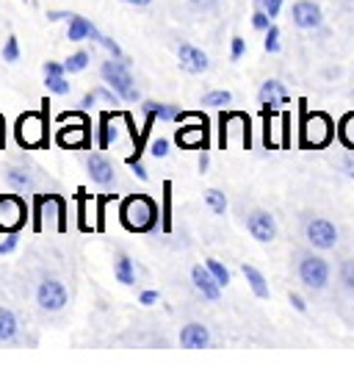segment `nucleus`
<instances>
[{
	"instance_id": "obj_39",
	"label": "nucleus",
	"mask_w": 354,
	"mask_h": 374,
	"mask_svg": "<svg viewBox=\"0 0 354 374\" xmlns=\"http://www.w3.org/2000/svg\"><path fill=\"white\" fill-rule=\"evenodd\" d=\"M340 169H343L349 178H354V150H349V153L340 158Z\"/></svg>"
},
{
	"instance_id": "obj_25",
	"label": "nucleus",
	"mask_w": 354,
	"mask_h": 374,
	"mask_svg": "<svg viewBox=\"0 0 354 374\" xmlns=\"http://www.w3.org/2000/svg\"><path fill=\"white\" fill-rule=\"evenodd\" d=\"M45 86H48V92H53V94H70L72 92V84L64 78V75H45Z\"/></svg>"
},
{
	"instance_id": "obj_44",
	"label": "nucleus",
	"mask_w": 354,
	"mask_h": 374,
	"mask_svg": "<svg viewBox=\"0 0 354 374\" xmlns=\"http://www.w3.org/2000/svg\"><path fill=\"white\" fill-rule=\"evenodd\" d=\"M291 305H293L299 313H305V310H307V303L302 300V297H299V294H291Z\"/></svg>"
},
{
	"instance_id": "obj_10",
	"label": "nucleus",
	"mask_w": 354,
	"mask_h": 374,
	"mask_svg": "<svg viewBox=\"0 0 354 374\" xmlns=\"http://www.w3.org/2000/svg\"><path fill=\"white\" fill-rule=\"evenodd\" d=\"M246 231L252 233L255 241L269 244V241L277 238V222H274V216H271L269 211H252V213L246 216Z\"/></svg>"
},
{
	"instance_id": "obj_27",
	"label": "nucleus",
	"mask_w": 354,
	"mask_h": 374,
	"mask_svg": "<svg viewBox=\"0 0 354 374\" xmlns=\"http://www.w3.org/2000/svg\"><path fill=\"white\" fill-rule=\"evenodd\" d=\"M340 141L349 147V150H354V111H349L346 117L340 119Z\"/></svg>"
},
{
	"instance_id": "obj_38",
	"label": "nucleus",
	"mask_w": 354,
	"mask_h": 374,
	"mask_svg": "<svg viewBox=\"0 0 354 374\" xmlns=\"http://www.w3.org/2000/svg\"><path fill=\"white\" fill-rule=\"evenodd\" d=\"M17 233H9L6 236V241H0V256H9V253H14L17 250Z\"/></svg>"
},
{
	"instance_id": "obj_12",
	"label": "nucleus",
	"mask_w": 354,
	"mask_h": 374,
	"mask_svg": "<svg viewBox=\"0 0 354 374\" xmlns=\"http://www.w3.org/2000/svg\"><path fill=\"white\" fill-rule=\"evenodd\" d=\"M177 61H180V67L191 75H202V72H208L211 67V61H208V56L199 50V47L189 45V42H183V45L177 47Z\"/></svg>"
},
{
	"instance_id": "obj_47",
	"label": "nucleus",
	"mask_w": 354,
	"mask_h": 374,
	"mask_svg": "<svg viewBox=\"0 0 354 374\" xmlns=\"http://www.w3.org/2000/svg\"><path fill=\"white\" fill-rule=\"evenodd\" d=\"M6 147V119H3V114H0V150Z\"/></svg>"
},
{
	"instance_id": "obj_41",
	"label": "nucleus",
	"mask_w": 354,
	"mask_h": 374,
	"mask_svg": "<svg viewBox=\"0 0 354 374\" xmlns=\"http://www.w3.org/2000/svg\"><path fill=\"white\" fill-rule=\"evenodd\" d=\"M189 3L197 9V11H211V9L219 6V0H189Z\"/></svg>"
},
{
	"instance_id": "obj_40",
	"label": "nucleus",
	"mask_w": 354,
	"mask_h": 374,
	"mask_svg": "<svg viewBox=\"0 0 354 374\" xmlns=\"http://www.w3.org/2000/svg\"><path fill=\"white\" fill-rule=\"evenodd\" d=\"M42 72H45V75H64L67 67H64V64H58V61H45Z\"/></svg>"
},
{
	"instance_id": "obj_17",
	"label": "nucleus",
	"mask_w": 354,
	"mask_h": 374,
	"mask_svg": "<svg viewBox=\"0 0 354 374\" xmlns=\"http://www.w3.org/2000/svg\"><path fill=\"white\" fill-rule=\"evenodd\" d=\"M3 178H6L9 188H14V191H20V194H28V191L36 188L33 175H31L25 166H6V169H3Z\"/></svg>"
},
{
	"instance_id": "obj_4",
	"label": "nucleus",
	"mask_w": 354,
	"mask_h": 374,
	"mask_svg": "<svg viewBox=\"0 0 354 374\" xmlns=\"http://www.w3.org/2000/svg\"><path fill=\"white\" fill-rule=\"evenodd\" d=\"M70 303V291L58 278H45L36 285V305L45 313H61Z\"/></svg>"
},
{
	"instance_id": "obj_7",
	"label": "nucleus",
	"mask_w": 354,
	"mask_h": 374,
	"mask_svg": "<svg viewBox=\"0 0 354 374\" xmlns=\"http://www.w3.org/2000/svg\"><path fill=\"white\" fill-rule=\"evenodd\" d=\"M296 272H299V280L313 291H321L330 283V263L321 256H302Z\"/></svg>"
},
{
	"instance_id": "obj_5",
	"label": "nucleus",
	"mask_w": 354,
	"mask_h": 374,
	"mask_svg": "<svg viewBox=\"0 0 354 374\" xmlns=\"http://www.w3.org/2000/svg\"><path fill=\"white\" fill-rule=\"evenodd\" d=\"M28 222V206L17 194H0V233H17Z\"/></svg>"
},
{
	"instance_id": "obj_45",
	"label": "nucleus",
	"mask_w": 354,
	"mask_h": 374,
	"mask_svg": "<svg viewBox=\"0 0 354 374\" xmlns=\"http://www.w3.org/2000/svg\"><path fill=\"white\" fill-rule=\"evenodd\" d=\"M97 100H100V97H97V92H89L86 97H83V100H80V106H83V108H92Z\"/></svg>"
},
{
	"instance_id": "obj_48",
	"label": "nucleus",
	"mask_w": 354,
	"mask_h": 374,
	"mask_svg": "<svg viewBox=\"0 0 354 374\" xmlns=\"http://www.w3.org/2000/svg\"><path fill=\"white\" fill-rule=\"evenodd\" d=\"M122 3H127V6H150L152 0H122Z\"/></svg>"
},
{
	"instance_id": "obj_2",
	"label": "nucleus",
	"mask_w": 354,
	"mask_h": 374,
	"mask_svg": "<svg viewBox=\"0 0 354 374\" xmlns=\"http://www.w3.org/2000/svg\"><path fill=\"white\" fill-rule=\"evenodd\" d=\"M100 78L119 94V100H125V103H136L139 100V89H136V81L130 75V61L127 59H114L111 56L108 61H103Z\"/></svg>"
},
{
	"instance_id": "obj_29",
	"label": "nucleus",
	"mask_w": 354,
	"mask_h": 374,
	"mask_svg": "<svg viewBox=\"0 0 354 374\" xmlns=\"http://www.w3.org/2000/svg\"><path fill=\"white\" fill-rule=\"evenodd\" d=\"M114 139H117V128H111V114H105L100 122V150H105Z\"/></svg>"
},
{
	"instance_id": "obj_43",
	"label": "nucleus",
	"mask_w": 354,
	"mask_h": 374,
	"mask_svg": "<svg viewBox=\"0 0 354 374\" xmlns=\"http://www.w3.org/2000/svg\"><path fill=\"white\" fill-rule=\"evenodd\" d=\"M139 303H142V305H155V303H158V291H142Z\"/></svg>"
},
{
	"instance_id": "obj_49",
	"label": "nucleus",
	"mask_w": 354,
	"mask_h": 374,
	"mask_svg": "<svg viewBox=\"0 0 354 374\" xmlns=\"http://www.w3.org/2000/svg\"><path fill=\"white\" fill-rule=\"evenodd\" d=\"M25 3H28V0H25Z\"/></svg>"
},
{
	"instance_id": "obj_20",
	"label": "nucleus",
	"mask_w": 354,
	"mask_h": 374,
	"mask_svg": "<svg viewBox=\"0 0 354 374\" xmlns=\"http://www.w3.org/2000/svg\"><path fill=\"white\" fill-rule=\"evenodd\" d=\"M142 111L144 114H152L155 119H164V122H180V117H183V111H180L177 106H169V103H152V100L142 103Z\"/></svg>"
},
{
	"instance_id": "obj_32",
	"label": "nucleus",
	"mask_w": 354,
	"mask_h": 374,
	"mask_svg": "<svg viewBox=\"0 0 354 374\" xmlns=\"http://www.w3.org/2000/svg\"><path fill=\"white\" fill-rule=\"evenodd\" d=\"M3 61H9V64L20 61V42H17V36L6 39V45H3Z\"/></svg>"
},
{
	"instance_id": "obj_14",
	"label": "nucleus",
	"mask_w": 354,
	"mask_h": 374,
	"mask_svg": "<svg viewBox=\"0 0 354 374\" xmlns=\"http://www.w3.org/2000/svg\"><path fill=\"white\" fill-rule=\"evenodd\" d=\"M191 280H194V288H197L205 300L216 303V300L222 297V285L216 283V278L211 275L208 266H194V269H191Z\"/></svg>"
},
{
	"instance_id": "obj_21",
	"label": "nucleus",
	"mask_w": 354,
	"mask_h": 374,
	"mask_svg": "<svg viewBox=\"0 0 354 374\" xmlns=\"http://www.w3.org/2000/svg\"><path fill=\"white\" fill-rule=\"evenodd\" d=\"M92 31H95V25L89 23L86 17H80V14H72L70 28H67V39H70V42H80V39H92Z\"/></svg>"
},
{
	"instance_id": "obj_28",
	"label": "nucleus",
	"mask_w": 354,
	"mask_h": 374,
	"mask_svg": "<svg viewBox=\"0 0 354 374\" xmlns=\"http://www.w3.org/2000/svg\"><path fill=\"white\" fill-rule=\"evenodd\" d=\"M205 266L211 269V275L216 278V283H219L222 288H224V285L230 283V272H227V266H224L222 261H216V258H208V261H205Z\"/></svg>"
},
{
	"instance_id": "obj_13",
	"label": "nucleus",
	"mask_w": 354,
	"mask_h": 374,
	"mask_svg": "<svg viewBox=\"0 0 354 374\" xmlns=\"http://www.w3.org/2000/svg\"><path fill=\"white\" fill-rule=\"evenodd\" d=\"M86 169H89V175H92V181H95L97 186H114V181H117L114 164L105 156H100V153H92L86 158Z\"/></svg>"
},
{
	"instance_id": "obj_9",
	"label": "nucleus",
	"mask_w": 354,
	"mask_h": 374,
	"mask_svg": "<svg viewBox=\"0 0 354 374\" xmlns=\"http://www.w3.org/2000/svg\"><path fill=\"white\" fill-rule=\"evenodd\" d=\"M291 20L302 31H316V28H321V23H324V11L313 0H296L293 9H291Z\"/></svg>"
},
{
	"instance_id": "obj_31",
	"label": "nucleus",
	"mask_w": 354,
	"mask_h": 374,
	"mask_svg": "<svg viewBox=\"0 0 354 374\" xmlns=\"http://www.w3.org/2000/svg\"><path fill=\"white\" fill-rule=\"evenodd\" d=\"M338 278H340V283H343V288H346V291H354V258H349V261H343V263H340Z\"/></svg>"
},
{
	"instance_id": "obj_1",
	"label": "nucleus",
	"mask_w": 354,
	"mask_h": 374,
	"mask_svg": "<svg viewBox=\"0 0 354 374\" xmlns=\"http://www.w3.org/2000/svg\"><path fill=\"white\" fill-rule=\"evenodd\" d=\"M119 222L130 233H147L158 225V206L147 194H130L119 206Z\"/></svg>"
},
{
	"instance_id": "obj_8",
	"label": "nucleus",
	"mask_w": 354,
	"mask_h": 374,
	"mask_svg": "<svg viewBox=\"0 0 354 374\" xmlns=\"http://www.w3.org/2000/svg\"><path fill=\"white\" fill-rule=\"evenodd\" d=\"M305 236L316 250H332L338 244V228L330 219H310L305 228Z\"/></svg>"
},
{
	"instance_id": "obj_19",
	"label": "nucleus",
	"mask_w": 354,
	"mask_h": 374,
	"mask_svg": "<svg viewBox=\"0 0 354 374\" xmlns=\"http://www.w3.org/2000/svg\"><path fill=\"white\" fill-rule=\"evenodd\" d=\"M17 333H20V322H17L14 310L0 305V344H14Z\"/></svg>"
},
{
	"instance_id": "obj_24",
	"label": "nucleus",
	"mask_w": 354,
	"mask_h": 374,
	"mask_svg": "<svg viewBox=\"0 0 354 374\" xmlns=\"http://www.w3.org/2000/svg\"><path fill=\"white\" fill-rule=\"evenodd\" d=\"M205 203H208V208H211L216 216H224V211H227V197H224V191L208 188V191H205Z\"/></svg>"
},
{
	"instance_id": "obj_42",
	"label": "nucleus",
	"mask_w": 354,
	"mask_h": 374,
	"mask_svg": "<svg viewBox=\"0 0 354 374\" xmlns=\"http://www.w3.org/2000/svg\"><path fill=\"white\" fill-rule=\"evenodd\" d=\"M48 20L50 23H58V20H67V23H70L72 14L70 11H48Z\"/></svg>"
},
{
	"instance_id": "obj_46",
	"label": "nucleus",
	"mask_w": 354,
	"mask_h": 374,
	"mask_svg": "<svg viewBox=\"0 0 354 374\" xmlns=\"http://www.w3.org/2000/svg\"><path fill=\"white\" fill-rule=\"evenodd\" d=\"M211 164V158H208V150H202V156H199V172H205Z\"/></svg>"
},
{
	"instance_id": "obj_37",
	"label": "nucleus",
	"mask_w": 354,
	"mask_h": 374,
	"mask_svg": "<svg viewBox=\"0 0 354 374\" xmlns=\"http://www.w3.org/2000/svg\"><path fill=\"white\" fill-rule=\"evenodd\" d=\"M246 53V39H241V36H233V47H230V59L238 61L241 56Z\"/></svg>"
},
{
	"instance_id": "obj_16",
	"label": "nucleus",
	"mask_w": 354,
	"mask_h": 374,
	"mask_svg": "<svg viewBox=\"0 0 354 374\" xmlns=\"http://www.w3.org/2000/svg\"><path fill=\"white\" fill-rule=\"evenodd\" d=\"M89 141V119H80L78 125H70V128H61L58 131V144L64 150H75V147H86Z\"/></svg>"
},
{
	"instance_id": "obj_26",
	"label": "nucleus",
	"mask_w": 354,
	"mask_h": 374,
	"mask_svg": "<svg viewBox=\"0 0 354 374\" xmlns=\"http://www.w3.org/2000/svg\"><path fill=\"white\" fill-rule=\"evenodd\" d=\"M89 61H92V56L86 50H78V53H72L70 59L64 61V67H67V72H83L89 67Z\"/></svg>"
},
{
	"instance_id": "obj_15",
	"label": "nucleus",
	"mask_w": 354,
	"mask_h": 374,
	"mask_svg": "<svg viewBox=\"0 0 354 374\" xmlns=\"http://www.w3.org/2000/svg\"><path fill=\"white\" fill-rule=\"evenodd\" d=\"M208 344H211V333L205 325L191 322L180 330V347L183 350H208Z\"/></svg>"
},
{
	"instance_id": "obj_33",
	"label": "nucleus",
	"mask_w": 354,
	"mask_h": 374,
	"mask_svg": "<svg viewBox=\"0 0 354 374\" xmlns=\"http://www.w3.org/2000/svg\"><path fill=\"white\" fill-rule=\"evenodd\" d=\"M263 47H266V53H277L280 50V28L271 23V28L266 31V42H263Z\"/></svg>"
},
{
	"instance_id": "obj_18",
	"label": "nucleus",
	"mask_w": 354,
	"mask_h": 374,
	"mask_svg": "<svg viewBox=\"0 0 354 374\" xmlns=\"http://www.w3.org/2000/svg\"><path fill=\"white\" fill-rule=\"evenodd\" d=\"M260 103L263 106H271V108H277V106H288L291 103V94L285 92V86L280 81H266L263 86H260Z\"/></svg>"
},
{
	"instance_id": "obj_36",
	"label": "nucleus",
	"mask_w": 354,
	"mask_h": 374,
	"mask_svg": "<svg viewBox=\"0 0 354 374\" xmlns=\"http://www.w3.org/2000/svg\"><path fill=\"white\" fill-rule=\"evenodd\" d=\"M258 3V9H266L269 11V17L274 20L277 14H280V9H283V0H255Z\"/></svg>"
},
{
	"instance_id": "obj_23",
	"label": "nucleus",
	"mask_w": 354,
	"mask_h": 374,
	"mask_svg": "<svg viewBox=\"0 0 354 374\" xmlns=\"http://www.w3.org/2000/svg\"><path fill=\"white\" fill-rule=\"evenodd\" d=\"M114 278H117L122 285H133L136 283V266L127 256H117L114 261Z\"/></svg>"
},
{
	"instance_id": "obj_22",
	"label": "nucleus",
	"mask_w": 354,
	"mask_h": 374,
	"mask_svg": "<svg viewBox=\"0 0 354 374\" xmlns=\"http://www.w3.org/2000/svg\"><path fill=\"white\" fill-rule=\"evenodd\" d=\"M241 272H244V278H246V283H249V288L255 291V297H260V300H269V283H266V278L260 275L255 266H249V263H244L241 266Z\"/></svg>"
},
{
	"instance_id": "obj_3",
	"label": "nucleus",
	"mask_w": 354,
	"mask_h": 374,
	"mask_svg": "<svg viewBox=\"0 0 354 374\" xmlns=\"http://www.w3.org/2000/svg\"><path fill=\"white\" fill-rule=\"evenodd\" d=\"M14 136L23 150H39L48 144V108L45 111H25L14 125Z\"/></svg>"
},
{
	"instance_id": "obj_11",
	"label": "nucleus",
	"mask_w": 354,
	"mask_h": 374,
	"mask_svg": "<svg viewBox=\"0 0 354 374\" xmlns=\"http://www.w3.org/2000/svg\"><path fill=\"white\" fill-rule=\"evenodd\" d=\"M175 141H177L180 147H186V150H199V147L208 150V119L202 117L199 122H194V125L177 128Z\"/></svg>"
},
{
	"instance_id": "obj_34",
	"label": "nucleus",
	"mask_w": 354,
	"mask_h": 374,
	"mask_svg": "<svg viewBox=\"0 0 354 374\" xmlns=\"http://www.w3.org/2000/svg\"><path fill=\"white\" fill-rule=\"evenodd\" d=\"M252 28H255V31H263V34L271 28V17H269L266 9H258V11L252 14Z\"/></svg>"
},
{
	"instance_id": "obj_30",
	"label": "nucleus",
	"mask_w": 354,
	"mask_h": 374,
	"mask_svg": "<svg viewBox=\"0 0 354 374\" xmlns=\"http://www.w3.org/2000/svg\"><path fill=\"white\" fill-rule=\"evenodd\" d=\"M230 103H233V94L230 92H211L202 97V106H208V108H224Z\"/></svg>"
},
{
	"instance_id": "obj_35",
	"label": "nucleus",
	"mask_w": 354,
	"mask_h": 374,
	"mask_svg": "<svg viewBox=\"0 0 354 374\" xmlns=\"http://www.w3.org/2000/svg\"><path fill=\"white\" fill-rule=\"evenodd\" d=\"M150 153H152L155 158H166V156H169V141H166L164 136L152 139V144H150Z\"/></svg>"
},
{
	"instance_id": "obj_6",
	"label": "nucleus",
	"mask_w": 354,
	"mask_h": 374,
	"mask_svg": "<svg viewBox=\"0 0 354 374\" xmlns=\"http://www.w3.org/2000/svg\"><path fill=\"white\" fill-rule=\"evenodd\" d=\"M332 133H335V125L327 114H321V111L305 114V119H302V144L305 147H327L332 141Z\"/></svg>"
}]
</instances>
